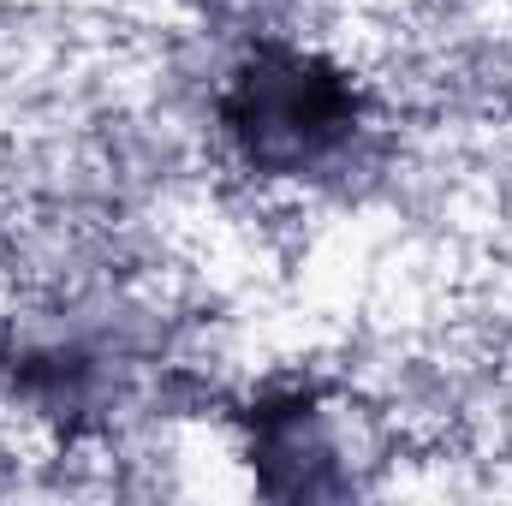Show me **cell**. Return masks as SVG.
Returning a JSON list of instances; mask_svg holds the SVG:
<instances>
[{
    "mask_svg": "<svg viewBox=\"0 0 512 506\" xmlns=\"http://www.w3.org/2000/svg\"><path fill=\"white\" fill-rule=\"evenodd\" d=\"M233 126L262 161H310L316 149L346 137L352 96L340 78H328L304 60H274V66H256L239 84Z\"/></svg>",
    "mask_w": 512,
    "mask_h": 506,
    "instance_id": "6da1fadb",
    "label": "cell"
}]
</instances>
